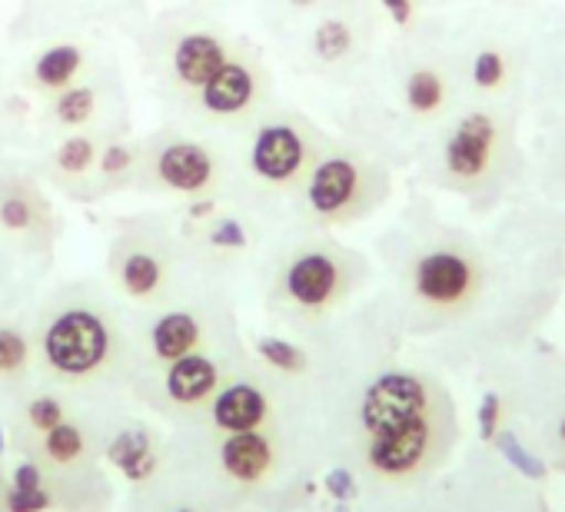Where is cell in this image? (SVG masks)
<instances>
[{
    "label": "cell",
    "instance_id": "1",
    "mask_svg": "<svg viewBox=\"0 0 565 512\" xmlns=\"http://www.w3.org/2000/svg\"><path fill=\"white\" fill-rule=\"evenodd\" d=\"M313 163V137L290 117L266 120L249 143V170L269 186H297Z\"/></svg>",
    "mask_w": 565,
    "mask_h": 512
},
{
    "label": "cell",
    "instance_id": "2",
    "mask_svg": "<svg viewBox=\"0 0 565 512\" xmlns=\"http://www.w3.org/2000/svg\"><path fill=\"white\" fill-rule=\"evenodd\" d=\"M44 356L64 376H87L110 356V330L94 310H67L44 333Z\"/></svg>",
    "mask_w": 565,
    "mask_h": 512
},
{
    "label": "cell",
    "instance_id": "3",
    "mask_svg": "<svg viewBox=\"0 0 565 512\" xmlns=\"http://www.w3.org/2000/svg\"><path fill=\"white\" fill-rule=\"evenodd\" d=\"M150 177L180 196H206L220 183V157L196 140H163L147 153Z\"/></svg>",
    "mask_w": 565,
    "mask_h": 512
},
{
    "label": "cell",
    "instance_id": "4",
    "mask_svg": "<svg viewBox=\"0 0 565 512\" xmlns=\"http://www.w3.org/2000/svg\"><path fill=\"white\" fill-rule=\"evenodd\" d=\"M363 196H366V170L347 153H330L317 160L307 173V206L313 216L327 223L353 216Z\"/></svg>",
    "mask_w": 565,
    "mask_h": 512
},
{
    "label": "cell",
    "instance_id": "5",
    "mask_svg": "<svg viewBox=\"0 0 565 512\" xmlns=\"http://www.w3.org/2000/svg\"><path fill=\"white\" fill-rule=\"evenodd\" d=\"M363 426L370 436H383L419 423L429 416V393L419 376L409 373H386L380 376L363 396Z\"/></svg>",
    "mask_w": 565,
    "mask_h": 512
},
{
    "label": "cell",
    "instance_id": "6",
    "mask_svg": "<svg viewBox=\"0 0 565 512\" xmlns=\"http://www.w3.org/2000/svg\"><path fill=\"white\" fill-rule=\"evenodd\" d=\"M476 264L466 253L439 246L423 253L416 267H413V290L423 303L436 310H452L462 307L472 290H476Z\"/></svg>",
    "mask_w": 565,
    "mask_h": 512
},
{
    "label": "cell",
    "instance_id": "7",
    "mask_svg": "<svg viewBox=\"0 0 565 512\" xmlns=\"http://www.w3.org/2000/svg\"><path fill=\"white\" fill-rule=\"evenodd\" d=\"M499 157V124L489 114H469L446 140L443 167L459 183H479Z\"/></svg>",
    "mask_w": 565,
    "mask_h": 512
},
{
    "label": "cell",
    "instance_id": "8",
    "mask_svg": "<svg viewBox=\"0 0 565 512\" xmlns=\"http://www.w3.org/2000/svg\"><path fill=\"white\" fill-rule=\"evenodd\" d=\"M263 97V71L249 57H230L200 90L196 104L206 117L216 120H239L246 117Z\"/></svg>",
    "mask_w": 565,
    "mask_h": 512
},
{
    "label": "cell",
    "instance_id": "9",
    "mask_svg": "<svg viewBox=\"0 0 565 512\" xmlns=\"http://www.w3.org/2000/svg\"><path fill=\"white\" fill-rule=\"evenodd\" d=\"M230 57L233 51L220 31H210V28L183 31L170 51V81L183 94H196Z\"/></svg>",
    "mask_w": 565,
    "mask_h": 512
},
{
    "label": "cell",
    "instance_id": "10",
    "mask_svg": "<svg viewBox=\"0 0 565 512\" xmlns=\"http://www.w3.org/2000/svg\"><path fill=\"white\" fill-rule=\"evenodd\" d=\"M282 287H287V297L297 307L323 310L333 303V297L343 287V267L327 249H307L290 260L287 277H282Z\"/></svg>",
    "mask_w": 565,
    "mask_h": 512
},
{
    "label": "cell",
    "instance_id": "11",
    "mask_svg": "<svg viewBox=\"0 0 565 512\" xmlns=\"http://www.w3.org/2000/svg\"><path fill=\"white\" fill-rule=\"evenodd\" d=\"M429 416L419 419V423H409L403 429H393V433H383V436H373L370 442V466L383 476H406L413 472L416 466H423L426 452H429Z\"/></svg>",
    "mask_w": 565,
    "mask_h": 512
},
{
    "label": "cell",
    "instance_id": "12",
    "mask_svg": "<svg viewBox=\"0 0 565 512\" xmlns=\"http://www.w3.org/2000/svg\"><path fill=\"white\" fill-rule=\"evenodd\" d=\"M117 277H120V287L137 297V300H147L153 297L163 280H167V264H163V256L147 246V243H134L120 253V260H117Z\"/></svg>",
    "mask_w": 565,
    "mask_h": 512
},
{
    "label": "cell",
    "instance_id": "13",
    "mask_svg": "<svg viewBox=\"0 0 565 512\" xmlns=\"http://www.w3.org/2000/svg\"><path fill=\"white\" fill-rule=\"evenodd\" d=\"M84 64H87L84 47L74 44V41H64V44L47 47V51L34 61L31 81H34V87L44 90V94H61V90L74 87V81L81 77Z\"/></svg>",
    "mask_w": 565,
    "mask_h": 512
},
{
    "label": "cell",
    "instance_id": "14",
    "mask_svg": "<svg viewBox=\"0 0 565 512\" xmlns=\"http://www.w3.org/2000/svg\"><path fill=\"white\" fill-rule=\"evenodd\" d=\"M263 419H266V396L249 383H236L223 390L213 403V423L226 433L256 429Z\"/></svg>",
    "mask_w": 565,
    "mask_h": 512
},
{
    "label": "cell",
    "instance_id": "15",
    "mask_svg": "<svg viewBox=\"0 0 565 512\" xmlns=\"http://www.w3.org/2000/svg\"><path fill=\"white\" fill-rule=\"evenodd\" d=\"M47 203L44 196L28 183H8L0 190V226L8 233H18V236H28L41 226H47Z\"/></svg>",
    "mask_w": 565,
    "mask_h": 512
},
{
    "label": "cell",
    "instance_id": "16",
    "mask_svg": "<svg viewBox=\"0 0 565 512\" xmlns=\"http://www.w3.org/2000/svg\"><path fill=\"white\" fill-rule=\"evenodd\" d=\"M220 456H223V466H226L230 476L253 482V479H259V476L266 472V466H269V459H273V449H269L266 436L246 429V433H233V436L223 442Z\"/></svg>",
    "mask_w": 565,
    "mask_h": 512
},
{
    "label": "cell",
    "instance_id": "17",
    "mask_svg": "<svg viewBox=\"0 0 565 512\" xmlns=\"http://www.w3.org/2000/svg\"><path fill=\"white\" fill-rule=\"evenodd\" d=\"M213 386H216V366L196 353L173 360V366L167 373V393L177 403H200L203 396L213 393Z\"/></svg>",
    "mask_w": 565,
    "mask_h": 512
},
{
    "label": "cell",
    "instance_id": "18",
    "mask_svg": "<svg viewBox=\"0 0 565 512\" xmlns=\"http://www.w3.org/2000/svg\"><path fill=\"white\" fill-rule=\"evenodd\" d=\"M153 353L167 363L193 353V346L200 343V323L190 313H167L163 320H157L153 327Z\"/></svg>",
    "mask_w": 565,
    "mask_h": 512
},
{
    "label": "cell",
    "instance_id": "19",
    "mask_svg": "<svg viewBox=\"0 0 565 512\" xmlns=\"http://www.w3.org/2000/svg\"><path fill=\"white\" fill-rule=\"evenodd\" d=\"M110 459L130 476V479H143V476H150L153 472V466H157V459H153V452H150V439H147V433H134V429H127V433H120L117 439H114V446H110Z\"/></svg>",
    "mask_w": 565,
    "mask_h": 512
},
{
    "label": "cell",
    "instance_id": "20",
    "mask_svg": "<svg viewBox=\"0 0 565 512\" xmlns=\"http://www.w3.org/2000/svg\"><path fill=\"white\" fill-rule=\"evenodd\" d=\"M97 143H94V137H87V134H71L57 150H54V160H51V167L61 173V177H71V180H77V177H87L90 173V167L97 163Z\"/></svg>",
    "mask_w": 565,
    "mask_h": 512
},
{
    "label": "cell",
    "instance_id": "21",
    "mask_svg": "<svg viewBox=\"0 0 565 512\" xmlns=\"http://www.w3.org/2000/svg\"><path fill=\"white\" fill-rule=\"evenodd\" d=\"M406 104L413 107V114H423V117L436 114L446 104V81H443V74L433 71V67L413 71L409 81H406Z\"/></svg>",
    "mask_w": 565,
    "mask_h": 512
},
{
    "label": "cell",
    "instance_id": "22",
    "mask_svg": "<svg viewBox=\"0 0 565 512\" xmlns=\"http://www.w3.org/2000/svg\"><path fill=\"white\" fill-rule=\"evenodd\" d=\"M97 114V94L90 87H67L54 94V120L64 130H84Z\"/></svg>",
    "mask_w": 565,
    "mask_h": 512
},
{
    "label": "cell",
    "instance_id": "23",
    "mask_svg": "<svg viewBox=\"0 0 565 512\" xmlns=\"http://www.w3.org/2000/svg\"><path fill=\"white\" fill-rule=\"evenodd\" d=\"M350 47H353V28L343 18H327L313 31V51L323 61H340L350 54Z\"/></svg>",
    "mask_w": 565,
    "mask_h": 512
},
{
    "label": "cell",
    "instance_id": "24",
    "mask_svg": "<svg viewBox=\"0 0 565 512\" xmlns=\"http://www.w3.org/2000/svg\"><path fill=\"white\" fill-rule=\"evenodd\" d=\"M256 350H259V356H263L269 366H276V370H282V373H300V370H307L303 350H297V346L287 343V340L263 337V340L256 343Z\"/></svg>",
    "mask_w": 565,
    "mask_h": 512
},
{
    "label": "cell",
    "instance_id": "25",
    "mask_svg": "<svg viewBox=\"0 0 565 512\" xmlns=\"http://www.w3.org/2000/svg\"><path fill=\"white\" fill-rule=\"evenodd\" d=\"M137 160H140V150L130 147V143H107V147L97 153V167H100V173H104L107 180L127 177V173L137 167Z\"/></svg>",
    "mask_w": 565,
    "mask_h": 512
},
{
    "label": "cell",
    "instance_id": "26",
    "mask_svg": "<svg viewBox=\"0 0 565 512\" xmlns=\"http://www.w3.org/2000/svg\"><path fill=\"white\" fill-rule=\"evenodd\" d=\"M203 233L213 249H243L246 246V230L233 216H213Z\"/></svg>",
    "mask_w": 565,
    "mask_h": 512
},
{
    "label": "cell",
    "instance_id": "27",
    "mask_svg": "<svg viewBox=\"0 0 565 512\" xmlns=\"http://www.w3.org/2000/svg\"><path fill=\"white\" fill-rule=\"evenodd\" d=\"M81 449H84V436H81V429H77V426L57 423V426L47 433V452H51V459H57V462H71V459H77V456H81Z\"/></svg>",
    "mask_w": 565,
    "mask_h": 512
},
{
    "label": "cell",
    "instance_id": "28",
    "mask_svg": "<svg viewBox=\"0 0 565 512\" xmlns=\"http://www.w3.org/2000/svg\"><path fill=\"white\" fill-rule=\"evenodd\" d=\"M495 446L502 449V456H505L522 476H529V479H545V466H542L532 452H525L512 433H495Z\"/></svg>",
    "mask_w": 565,
    "mask_h": 512
},
{
    "label": "cell",
    "instance_id": "29",
    "mask_svg": "<svg viewBox=\"0 0 565 512\" xmlns=\"http://www.w3.org/2000/svg\"><path fill=\"white\" fill-rule=\"evenodd\" d=\"M472 81H476V87H482V90L499 87V84L505 81V61H502V54H499V51H482V54H476V61H472Z\"/></svg>",
    "mask_w": 565,
    "mask_h": 512
},
{
    "label": "cell",
    "instance_id": "30",
    "mask_svg": "<svg viewBox=\"0 0 565 512\" xmlns=\"http://www.w3.org/2000/svg\"><path fill=\"white\" fill-rule=\"evenodd\" d=\"M31 350L18 330H0V373H18L28 363Z\"/></svg>",
    "mask_w": 565,
    "mask_h": 512
},
{
    "label": "cell",
    "instance_id": "31",
    "mask_svg": "<svg viewBox=\"0 0 565 512\" xmlns=\"http://www.w3.org/2000/svg\"><path fill=\"white\" fill-rule=\"evenodd\" d=\"M28 416H31V423L38 426V429H44V433H51L57 423H61V403L54 399V396H41V399H34L31 403V409H28Z\"/></svg>",
    "mask_w": 565,
    "mask_h": 512
},
{
    "label": "cell",
    "instance_id": "32",
    "mask_svg": "<svg viewBox=\"0 0 565 512\" xmlns=\"http://www.w3.org/2000/svg\"><path fill=\"white\" fill-rule=\"evenodd\" d=\"M499 409H502L499 396H495V393H486V396H482V403H479V436H482L486 442H492V439H495V429H499Z\"/></svg>",
    "mask_w": 565,
    "mask_h": 512
},
{
    "label": "cell",
    "instance_id": "33",
    "mask_svg": "<svg viewBox=\"0 0 565 512\" xmlns=\"http://www.w3.org/2000/svg\"><path fill=\"white\" fill-rule=\"evenodd\" d=\"M47 505H51V499H47V492H41V486L38 489H14L8 499L11 512H44Z\"/></svg>",
    "mask_w": 565,
    "mask_h": 512
},
{
    "label": "cell",
    "instance_id": "34",
    "mask_svg": "<svg viewBox=\"0 0 565 512\" xmlns=\"http://www.w3.org/2000/svg\"><path fill=\"white\" fill-rule=\"evenodd\" d=\"M327 489H330V495H333V499L347 502V499H353V495H356V479H353L347 469H333V472L327 476Z\"/></svg>",
    "mask_w": 565,
    "mask_h": 512
},
{
    "label": "cell",
    "instance_id": "35",
    "mask_svg": "<svg viewBox=\"0 0 565 512\" xmlns=\"http://www.w3.org/2000/svg\"><path fill=\"white\" fill-rule=\"evenodd\" d=\"M380 4L386 8V14H390L399 28H406V24L416 18V4H413V0H380Z\"/></svg>",
    "mask_w": 565,
    "mask_h": 512
},
{
    "label": "cell",
    "instance_id": "36",
    "mask_svg": "<svg viewBox=\"0 0 565 512\" xmlns=\"http://www.w3.org/2000/svg\"><path fill=\"white\" fill-rule=\"evenodd\" d=\"M38 486H41V472H38V466H34V462L18 466V472H14V489H38Z\"/></svg>",
    "mask_w": 565,
    "mask_h": 512
},
{
    "label": "cell",
    "instance_id": "37",
    "mask_svg": "<svg viewBox=\"0 0 565 512\" xmlns=\"http://www.w3.org/2000/svg\"><path fill=\"white\" fill-rule=\"evenodd\" d=\"M213 216H216V200L213 196H193L190 220H213Z\"/></svg>",
    "mask_w": 565,
    "mask_h": 512
},
{
    "label": "cell",
    "instance_id": "38",
    "mask_svg": "<svg viewBox=\"0 0 565 512\" xmlns=\"http://www.w3.org/2000/svg\"><path fill=\"white\" fill-rule=\"evenodd\" d=\"M290 4H294V8H310L313 0H290Z\"/></svg>",
    "mask_w": 565,
    "mask_h": 512
},
{
    "label": "cell",
    "instance_id": "39",
    "mask_svg": "<svg viewBox=\"0 0 565 512\" xmlns=\"http://www.w3.org/2000/svg\"><path fill=\"white\" fill-rule=\"evenodd\" d=\"M558 436H562V439H565V419H562V423H558Z\"/></svg>",
    "mask_w": 565,
    "mask_h": 512
},
{
    "label": "cell",
    "instance_id": "40",
    "mask_svg": "<svg viewBox=\"0 0 565 512\" xmlns=\"http://www.w3.org/2000/svg\"><path fill=\"white\" fill-rule=\"evenodd\" d=\"M0 449H4V436H0Z\"/></svg>",
    "mask_w": 565,
    "mask_h": 512
}]
</instances>
